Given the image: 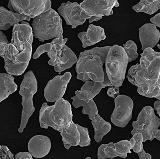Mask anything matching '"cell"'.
<instances>
[{"label": "cell", "mask_w": 160, "mask_h": 159, "mask_svg": "<svg viewBox=\"0 0 160 159\" xmlns=\"http://www.w3.org/2000/svg\"><path fill=\"white\" fill-rule=\"evenodd\" d=\"M38 81L36 76L33 72L30 70L24 75L19 92L20 95L22 96L21 104L23 106L20 126L18 130L20 133H23L29 118L35 111L33 97L38 92Z\"/></svg>", "instance_id": "cell-7"}, {"label": "cell", "mask_w": 160, "mask_h": 159, "mask_svg": "<svg viewBox=\"0 0 160 159\" xmlns=\"http://www.w3.org/2000/svg\"><path fill=\"white\" fill-rule=\"evenodd\" d=\"M76 126H77L80 136V142L78 146L81 147L90 146L91 140L89 137L88 129L86 127L80 126L78 124H76Z\"/></svg>", "instance_id": "cell-30"}, {"label": "cell", "mask_w": 160, "mask_h": 159, "mask_svg": "<svg viewBox=\"0 0 160 159\" xmlns=\"http://www.w3.org/2000/svg\"><path fill=\"white\" fill-rule=\"evenodd\" d=\"M129 63L123 48L114 45L109 50L105 60L106 73L112 86H122Z\"/></svg>", "instance_id": "cell-6"}, {"label": "cell", "mask_w": 160, "mask_h": 159, "mask_svg": "<svg viewBox=\"0 0 160 159\" xmlns=\"http://www.w3.org/2000/svg\"><path fill=\"white\" fill-rule=\"evenodd\" d=\"M39 121L42 128L49 127L59 131L69 127L73 122V113L71 104L62 98L50 106L44 103L39 111Z\"/></svg>", "instance_id": "cell-3"}, {"label": "cell", "mask_w": 160, "mask_h": 159, "mask_svg": "<svg viewBox=\"0 0 160 159\" xmlns=\"http://www.w3.org/2000/svg\"><path fill=\"white\" fill-rule=\"evenodd\" d=\"M92 124L94 131V139L97 142H101L103 137L112 129L111 124L104 120L99 113L92 120Z\"/></svg>", "instance_id": "cell-24"}, {"label": "cell", "mask_w": 160, "mask_h": 159, "mask_svg": "<svg viewBox=\"0 0 160 159\" xmlns=\"http://www.w3.org/2000/svg\"><path fill=\"white\" fill-rule=\"evenodd\" d=\"M114 109L111 116L112 122L120 128L126 127L132 118L134 102L129 96L119 95L114 99Z\"/></svg>", "instance_id": "cell-10"}, {"label": "cell", "mask_w": 160, "mask_h": 159, "mask_svg": "<svg viewBox=\"0 0 160 159\" xmlns=\"http://www.w3.org/2000/svg\"><path fill=\"white\" fill-rule=\"evenodd\" d=\"M32 26L33 37L41 42L57 38L63 35L61 16L52 8L34 18Z\"/></svg>", "instance_id": "cell-5"}, {"label": "cell", "mask_w": 160, "mask_h": 159, "mask_svg": "<svg viewBox=\"0 0 160 159\" xmlns=\"http://www.w3.org/2000/svg\"><path fill=\"white\" fill-rule=\"evenodd\" d=\"M132 8L137 13L152 15L160 9V0H141Z\"/></svg>", "instance_id": "cell-26"}, {"label": "cell", "mask_w": 160, "mask_h": 159, "mask_svg": "<svg viewBox=\"0 0 160 159\" xmlns=\"http://www.w3.org/2000/svg\"><path fill=\"white\" fill-rule=\"evenodd\" d=\"M58 12L60 16L63 17L66 24L71 26L73 29L82 25L91 17L87 15L80 4L76 2L68 1L62 3L58 9Z\"/></svg>", "instance_id": "cell-11"}, {"label": "cell", "mask_w": 160, "mask_h": 159, "mask_svg": "<svg viewBox=\"0 0 160 159\" xmlns=\"http://www.w3.org/2000/svg\"><path fill=\"white\" fill-rule=\"evenodd\" d=\"M91 159V158H90V157H87V158H86V159Z\"/></svg>", "instance_id": "cell-43"}, {"label": "cell", "mask_w": 160, "mask_h": 159, "mask_svg": "<svg viewBox=\"0 0 160 159\" xmlns=\"http://www.w3.org/2000/svg\"><path fill=\"white\" fill-rule=\"evenodd\" d=\"M18 88L14 78L8 73H0V103L16 92Z\"/></svg>", "instance_id": "cell-23"}, {"label": "cell", "mask_w": 160, "mask_h": 159, "mask_svg": "<svg viewBox=\"0 0 160 159\" xmlns=\"http://www.w3.org/2000/svg\"><path fill=\"white\" fill-rule=\"evenodd\" d=\"M154 109L157 112V113L160 117V101L157 100L154 103Z\"/></svg>", "instance_id": "cell-39"}, {"label": "cell", "mask_w": 160, "mask_h": 159, "mask_svg": "<svg viewBox=\"0 0 160 159\" xmlns=\"http://www.w3.org/2000/svg\"><path fill=\"white\" fill-rule=\"evenodd\" d=\"M80 6L88 16L103 17L112 15V9L119 3L117 0H84Z\"/></svg>", "instance_id": "cell-13"}, {"label": "cell", "mask_w": 160, "mask_h": 159, "mask_svg": "<svg viewBox=\"0 0 160 159\" xmlns=\"http://www.w3.org/2000/svg\"><path fill=\"white\" fill-rule=\"evenodd\" d=\"M77 61L78 58L74 52L65 45L55 59L53 61H48V63L54 67L56 72L61 73L64 70L70 68L77 63Z\"/></svg>", "instance_id": "cell-15"}, {"label": "cell", "mask_w": 160, "mask_h": 159, "mask_svg": "<svg viewBox=\"0 0 160 159\" xmlns=\"http://www.w3.org/2000/svg\"><path fill=\"white\" fill-rule=\"evenodd\" d=\"M118 157L114 149V143L101 144L99 147L97 152L98 159H113Z\"/></svg>", "instance_id": "cell-28"}, {"label": "cell", "mask_w": 160, "mask_h": 159, "mask_svg": "<svg viewBox=\"0 0 160 159\" xmlns=\"http://www.w3.org/2000/svg\"><path fill=\"white\" fill-rule=\"evenodd\" d=\"M15 159H33L32 155L28 152H19L15 155Z\"/></svg>", "instance_id": "cell-35"}, {"label": "cell", "mask_w": 160, "mask_h": 159, "mask_svg": "<svg viewBox=\"0 0 160 159\" xmlns=\"http://www.w3.org/2000/svg\"><path fill=\"white\" fill-rule=\"evenodd\" d=\"M72 105L76 109L82 107V113L83 115L88 116V118L92 120L98 114V110L97 109L96 103L94 101L93 99L90 100L89 102L82 101L79 100L76 96L71 97Z\"/></svg>", "instance_id": "cell-25"}, {"label": "cell", "mask_w": 160, "mask_h": 159, "mask_svg": "<svg viewBox=\"0 0 160 159\" xmlns=\"http://www.w3.org/2000/svg\"><path fill=\"white\" fill-rule=\"evenodd\" d=\"M58 132L62 137L63 146L67 150H69L71 147L78 146L80 142V136L76 124L72 122L69 127L61 130Z\"/></svg>", "instance_id": "cell-22"}, {"label": "cell", "mask_w": 160, "mask_h": 159, "mask_svg": "<svg viewBox=\"0 0 160 159\" xmlns=\"http://www.w3.org/2000/svg\"><path fill=\"white\" fill-rule=\"evenodd\" d=\"M103 17H95V16H92L90 17V18L89 19V23H92L93 22H97L98 21L102 19Z\"/></svg>", "instance_id": "cell-40"}, {"label": "cell", "mask_w": 160, "mask_h": 159, "mask_svg": "<svg viewBox=\"0 0 160 159\" xmlns=\"http://www.w3.org/2000/svg\"><path fill=\"white\" fill-rule=\"evenodd\" d=\"M50 0H10L9 10L34 18L51 8Z\"/></svg>", "instance_id": "cell-9"}, {"label": "cell", "mask_w": 160, "mask_h": 159, "mask_svg": "<svg viewBox=\"0 0 160 159\" xmlns=\"http://www.w3.org/2000/svg\"><path fill=\"white\" fill-rule=\"evenodd\" d=\"M134 144L135 142L133 138H131L129 141L122 140L114 143V149L117 156L123 159L126 158L128 153H131V150L133 149Z\"/></svg>", "instance_id": "cell-27"}, {"label": "cell", "mask_w": 160, "mask_h": 159, "mask_svg": "<svg viewBox=\"0 0 160 159\" xmlns=\"http://www.w3.org/2000/svg\"><path fill=\"white\" fill-rule=\"evenodd\" d=\"M132 138L135 142V144L133 148V150L136 153H138L142 151L143 148V136L141 133H137L134 134Z\"/></svg>", "instance_id": "cell-31"}, {"label": "cell", "mask_w": 160, "mask_h": 159, "mask_svg": "<svg viewBox=\"0 0 160 159\" xmlns=\"http://www.w3.org/2000/svg\"><path fill=\"white\" fill-rule=\"evenodd\" d=\"M32 54V44L25 45L20 52L12 43H0V56L5 61L4 68L8 73L12 76H20L26 70Z\"/></svg>", "instance_id": "cell-4"}, {"label": "cell", "mask_w": 160, "mask_h": 159, "mask_svg": "<svg viewBox=\"0 0 160 159\" xmlns=\"http://www.w3.org/2000/svg\"><path fill=\"white\" fill-rule=\"evenodd\" d=\"M0 159H15L13 154L6 146H2L0 149Z\"/></svg>", "instance_id": "cell-32"}, {"label": "cell", "mask_w": 160, "mask_h": 159, "mask_svg": "<svg viewBox=\"0 0 160 159\" xmlns=\"http://www.w3.org/2000/svg\"><path fill=\"white\" fill-rule=\"evenodd\" d=\"M139 38L142 50L153 48L158 44L160 39V31L152 23H146L139 30Z\"/></svg>", "instance_id": "cell-16"}, {"label": "cell", "mask_w": 160, "mask_h": 159, "mask_svg": "<svg viewBox=\"0 0 160 159\" xmlns=\"http://www.w3.org/2000/svg\"><path fill=\"white\" fill-rule=\"evenodd\" d=\"M141 56V68L134 76L133 85L142 96L160 101V52L148 48Z\"/></svg>", "instance_id": "cell-1"}, {"label": "cell", "mask_w": 160, "mask_h": 159, "mask_svg": "<svg viewBox=\"0 0 160 159\" xmlns=\"http://www.w3.org/2000/svg\"><path fill=\"white\" fill-rule=\"evenodd\" d=\"M28 148L29 152L34 158H43L47 156L50 151V139L46 136H34L29 141Z\"/></svg>", "instance_id": "cell-17"}, {"label": "cell", "mask_w": 160, "mask_h": 159, "mask_svg": "<svg viewBox=\"0 0 160 159\" xmlns=\"http://www.w3.org/2000/svg\"><path fill=\"white\" fill-rule=\"evenodd\" d=\"M29 16L20 14L8 10L3 7H0V31H7L12 26L24 21H30Z\"/></svg>", "instance_id": "cell-20"}, {"label": "cell", "mask_w": 160, "mask_h": 159, "mask_svg": "<svg viewBox=\"0 0 160 159\" xmlns=\"http://www.w3.org/2000/svg\"><path fill=\"white\" fill-rule=\"evenodd\" d=\"M78 37L84 48L92 46L106 38L104 28L93 24L89 25L86 32H79Z\"/></svg>", "instance_id": "cell-18"}, {"label": "cell", "mask_w": 160, "mask_h": 159, "mask_svg": "<svg viewBox=\"0 0 160 159\" xmlns=\"http://www.w3.org/2000/svg\"><path fill=\"white\" fill-rule=\"evenodd\" d=\"M157 47H158V48H159V49L160 50V44H157Z\"/></svg>", "instance_id": "cell-42"}, {"label": "cell", "mask_w": 160, "mask_h": 159, "mask_svg": "<svg viewBox=\"0 0 160 159\" xmlns=\"http://www.w3.org/2000/svg\"><path fill=\"white\" fill-rule=\"evenodd\" d=\"M133 129L131 134L132 136L140 133L143 137V142L155 139L156 134L160 126V118L155 113V110L150 106L143 107L138 113L136 121L132 123Z\"/></svg>", "instance_id": "cell-8"}, {"label": "cell", "mask_w": 160, "mask_h": 159, "mask_svg": "<svg viewBox=\"0 0 160 159\" xmlns=\"http://www.w3.org/2000/svg\"><path fill=\"white\" fill-rule=\"evenodd\" d=\"M68 40L67 38H64L63 35H61L59 37L53 39L51 42L41 45L38 47L32 57L33 59H37L41 55L46 53L50 58L49 61H53L63 49Z\"/></svg>", "instance_id": "cell-19"}, {"label": "cell", "mask_w": 160, "mask_h": 159, "mask_svg": "<svg viewBox=\"0 0 160 159\" xmlns=\"http://www.w3.org/2000/svg\"><path fill=\"white\" fill-rule=\"evenodd\" d=\"M106 87L103 82H95L92 81L86 82L80 91L75 92V96L82 101L89 102Z\"/></svg>", "instance_id": "cell-21"}, {"label": "cell", "mask_w": 160, "mask_h": 159, "mask_svg": "<svg viewBox=\"0 0 160 159\" xmlns=\"http://www.w3.org/2000/svg\"><path fill=\"white\" fill-rule=\"evenodd\" d=\"M72 75L67 72L63 75H58L48 82L44 89L46 101L56 102L62 98L71 80Z\"/></svg>", "instance_id": "cell-12"}, {"label": "cell", "mask_w": 160, "mask_h": 159, "mask_svg": "<svg viewBox=\"0 0 160 159\" xmlns=\"http://www.w3.org/2000/svg\"><path fill=\"white\" fill-rule=\"evenodd\" d=\"M123 48L128 57L129 62L137 59L138 57V54L137 52L138 47L134 41L128 40L125 44H124Z\"/></svg>", "instance_id": "cell-29"}, {"label": "cell", "mask_w": 160, "mask_h": 159, "mask_svg": "<svg viewBox=\"0 0 160 159\" xmlns=\"http://www.w3.org/2000/svg\"><path fill=\"white\" fill-rule=\"evenodd\" d=\"M137 154L139 157V159H152V156L151 155L146 152L143 149V148L140 152Z\"/></svg>", "instance_id": "cell-37"}, {"label": "cell", "mask_w": 160, "mask_h": 159, "mask_svg": "<svg viewBox=\"0 0 160 159\" xmlns=\"http://www.w3.org/2000/svg\"><path fill=\"white\" fill-rule=\"evenodd\" d=\"M107 93L110 97L115 99L120 95V89L119 87L112 86L108 88Z\"/></svg>", "instance_id": "cell-34"}, {"label": "cell", "mask_w": 160, "mask_h": 159, "mask_svg": "<svg viewBox=\"0 0 160 159\" xmlns=\"http://www.w3.org/2000/svg\"><path fill=\"white\" fill-rule=\"evenodd\" d=\"M155 139L160 141V130H158L157 134H156L155 136Z\"/></svg>", "instance_id": "cell-41"}, {"label": "cell", "mask_w": 160, "mask_h": 159, "mask_svg": "<svg viewBox=\"0 0 160 159\" xmlns=\"http://www.w3.org/2000/svg\"><path fill=\"white\" fill-rule=\"evenodd\" d=\"M1 42H5L7 44H9V41L7 39V36L3 33L2 31H0V43Z\"/></svg>", "instance_id": "cell-38"}, {"label": "cell", "mask_w": 160, "mask_h": 159, "mask_svg": "<svg viewBox=\"0 0 160 159\" xmlns=\"http://www.w3.org/2000/svg\"><path fill=\"white\" fill-rule=\"evenodd\" d=\"M150 21L152 24L160 28V12L151 18Z\"/></svg>", "instance_id": "cell-36"}, {"label": "cell", "mask_w": 160, "mask_h": 159, "mask_svg": "<svg viewBox=\"0 0 160 159\" xmlns=\"http://www.w3.org/2000/svg\"><path fill=\"white\" fill-rule=\"evenodd\" d=\"M140 68H141V65L140 63H137L131 67L128 70L127 78L128 80L132 85H133V82H134V76L136 73V72L140 69Z\"/></svg>", "instance_id": "cell-33"}, {"label": "cell", "mask_w": 160, "mask_h": 159, "mask_svg": "<svg viewBox=\"0 0 160 159\" xmlns=\"http://www.w3.org/2000/svg\"><path fill=\"white\" fill-rule=\"evenodd\" d=\"M111 47H94L81 52L76 65L77 79L85 82L88 81L103 82L105 76L103 65Z\"/></svg>", "instance_id": "cell-2"}, {"label": "cell", "mask_w": 160, "mask_h": 159, "mask_svg": "<svg viewBox=\"0 0 160 159\" xmlns=\"http://www.w3.org/2000/svg\"><path fill=\"white\" fill-rule=\"evenodd\" d=\"M33 37L32 27L28 22L24 21L14 26L11 43L21 52L24 50L26 44L32 43Z\"/></svg>", "instance_id": "cell-14"}]
</instances>
